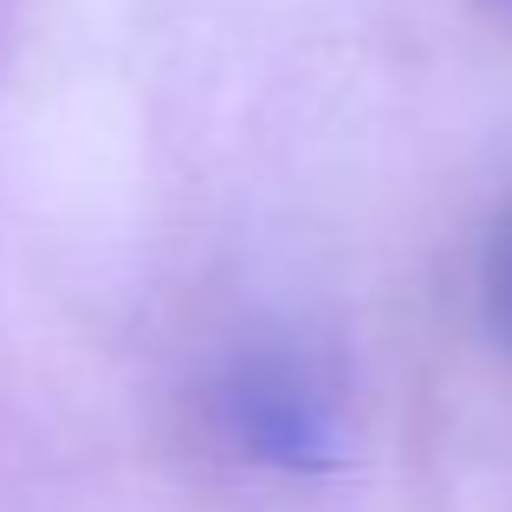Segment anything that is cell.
<instances>
[{"label": "cell", "mask_w": 512, "mask_h": 512, "mask_svg": "<svg viewBox=\"0 0 512 512\" xmlns=\"http://www.w3.org/2000/svg\"><path fill=\"white\" fill-rule=\"evenodd\" d=\"M487 318H493V331L512 344V240L493 253V266H487Z\"/></svg>", "instance_id": "6da1fadb"}]
</instances>
